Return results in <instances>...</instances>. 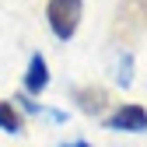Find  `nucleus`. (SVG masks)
Segmentation results:
<instances>
[{"label":"nucleus","mask_w":147,"mask_h":147,"mask_svg":"<svg viewBox=\"0 0 147 147\" xmlns=\"http://www.w3.org/2000/svg\"><path fill=\"white\" fill-rule=\"evenodd\" d=\"M81 18H84V0H49V4H46L49 32L56 35L60 42H70L74 35H77Z\"/></svg>","instance_id":"obj_1"},{"label":"nucleus","mask_w":147,"mask_h":147,"mask_svg":"<svg viewBox=\"0 0 147 147\" xmlns=\"http://www.w3.org/2000/svg\"><path fill=\"white\" fill-rule=\"evenodd\" d=\"M105 130L112 133H144L147 130V109L130 102V105H119L112 116L105 119Z\"/></svg>","instance_id":"obj_2"},{"label":"nucleus","mask_w":147,"mask_h":147,"mask_svg":"<svg viewBox=\"0 0 147 147\" xmlns=\"http://www.w3.org/2000/svg\"><path fill=\"white\" fill-rule=\"evenodd\" d=\"M46 88H49V63H46L42 53H32V60L25 67V95L39 98Z\"/></svg>","instance_id":"obj_3"},{"label":"nucleus","mask_w":147,"mask_h":147,"mask_svg":"<svg viewBox=\"0 0 147 147\" xmlns=\"http://www.w3.org/2000/svg\"><path fill=\"white\" fill-rule=\"evenodd\" d=\"M74 102H77V109H81L84 116H102L105 109H109V91L88 84V88H77V91H74Z\"/></svg>","instance_id":"obj_4"},{"label":"nucleus","mask_w":147,"mask_h":147,"mask_svg":"<svg viewBox=\"0 0 147 147\" xmlns=\"http://www.w3.org/2000/svg\"><path fill=\"white\" fill-rule=\"evenodd\" d=\"M0 130L4 133H25V116H21V109H18L14 102H0Z\"/></svg>","instance_id":"obj_5"},{"label":"nucleus","mask_w":147,"mask_h":147,"mask_svg":"<svg viewBox=\"0 0 147 147\" xmlns=\"http://www.w3.org/2000/svg\"><path fill=\"white\" fill-rule=\"evenodd\" d=\"M112 77H116V84H123V88L133 84V53H119V56H116Z\"/></svg>","instance_id":"obj_6"},{"label":"nucleus","mask_w":147,"mask_h":147,"mask_svg":"<svg viewBox=\"0 0 147 147\" xmlns=\"http://www.w3.org/2000/svg\"><path fill=\"white\" fill-rule=\"evenodd\" d=\"M60 147H88V140H70V144H60Z\"/></svg>","instance_id":"obj_7"},{"label":"nucleus","mask_w":147,"mask_h":147,"mask_svg":"<svg viewBox=\"0 0 147 147\" xmlns=\"http://www.w3.org/2000/svg\"><path fill=\"white\" fill-rule=\"evenodd\" d=\"M140 4H144V7H147V0H140Z\"/></svg>","instance_id":"obj_8"}]
</instances>
